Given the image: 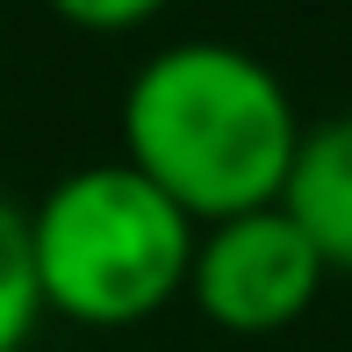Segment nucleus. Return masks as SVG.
Segmentation results:
<instances>
[{
  "instance_id": "obj_1",
  "label": "nucleus",
  "mask_w": 352,
  "mask_h": 352,
  "mask_svg": "<svg viewBox=\"0 0 352 352\" xmlns=\"http://www.w3.org/2000/svg\"><path fill=\"white\" fill-rule=\"evenodd\" d=\"M302 137L309 122L287 79L223 36L166 43L122 87V158L151 173L195 223L280 201Z\"/></svg>"
},
{
  "instance_id": "obj_2",
  "label": "nucleus",
  "mask_w": 352,
  "mask_h": 352,
  "mask_svg": "<svg viewBox=\"0 0 352 352\" xmlns=\"http://www.w3.org/2000/svg\"><path fill=\"white\" fill-rule=\"evenodd\" d=\"M36 280L51 316L87 331H130L187 295L201 223L130 158L79 166L29 209Z\"/></svg>"
},
{
  "instance_id": "obj_6",
  "label": "nucleus",
  "mask_w": 352,
  "mask_h": 352,
  "mask_svg": "<svg viewBox=\"0 0 352 352\" xmlns=\"http://www.w3.org/2000/svg\"><path fill=\"white\" fill-rule=\"evenodd\" d=\"M43 8H51L58 22L87 29V36H130V29L158 22L173 0H43Z\"/></svg>"
},
{
  "instance_id": "obj_4",
  "label": "nucleus",
  "mask_w": 352,
  "mask_h": 352,
  "mask_svg": "<svg viewBox=\"0 0 352 352\" xmlns=\"http://www.w3.org/2000/svg\"><path fill=\"white\" fill-rule=\"evenodd\" d=\"M280 209L316 237L331 274L352 280V116L309 122V137L295 151V173L280 187Z\"/></svg>"
},
{
  "instance_id": "obj_5",
  "label": "nucleus",
  "mask_w": 352,
  "mask_h": 352,
  "mask_svg": "<svg viewBox=\"0 0 352 352\" xmlns=\"http://www.w3.org/2000/svg\"><path fill=\"white\" fill-rule=\"evenodd\" d=\"M51 316L36 280V230H29V209H14L0 195V352H22L36 338V324Z\"/></svg>"
},
{
  "instance_id": "obj_3",
  "label": "nucleus",
  "mask_w": 352,
  "mask_h": 352,
  "mask_svg": "<svg viewBox=\"0 0 352 352\" xmlns=\"http://www.w3.org/2000/svg\"><path fill=\"white\" fill-rule=\"evenodd\" d=\"M338 280L331 259L316 252V237L302 230L280 201L245 216L201 223L195 274H187V302L201 309V324H216L223 338H280L316 309V295Z\"/></svg>"
}]
</instances>
